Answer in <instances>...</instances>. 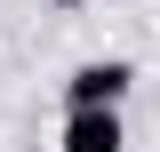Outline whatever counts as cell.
<instances>
[{
  "instance_id": "1",
  "label": "cell",
  "mask_w": 160,
  "mask_h": 152,
  "mask_svg": "<svg viewBox=\"0 0 160 152\" xmlns=\"http://www.w3.org/2000/svg\"><path fill=\"white\" fill-rule=\"evenodd\" d=\"M136 88V64L128 56H88V64H72V80H64V104H120V96Z\"/></svg>"
},
{
  "instance_id": "2",
  "label": "cell",
  "mask_w": 160,
  "mask_h": 152,
  "mask_svg": "<svg viewBox=\"0 0 160 152\" xmlns=\"http://www.w3.org/2000/svg\"><path fill=\"white\" fill-rule=\"evenodd\" d=\"M56 152H128V128H120V104H80L64 112Z\"/></svg>"
},
{
  "instance_id": "3",
  "label": "cell",
  "mask_w": 160,
  "mask_h": 152,
  "mask_svg": "<svg viewBox=\"0 0 160 152\" xmlns=\"http://www.w3.org/2000/svg\"><path fill=\"white\" fill-rule=\"evenodd\" d=\"M56 8H88V0H56Z\"/></svg>"
}]
</instances>
